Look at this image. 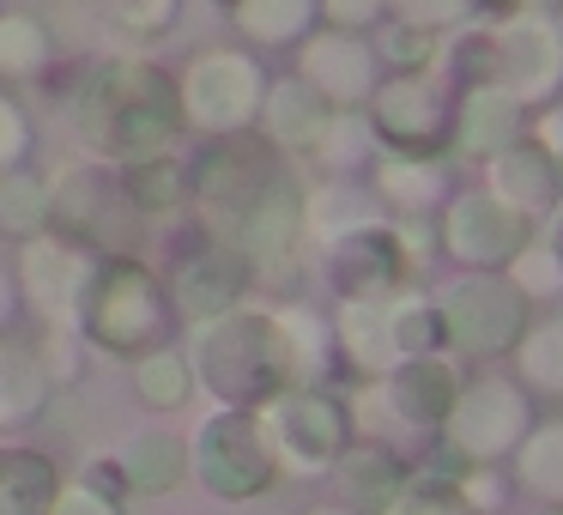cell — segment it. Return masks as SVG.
<instances>
[{
    "instance_id": "obj_5",
    "label": "cell",
    "mask_w": 563,
    "mask_h": 515,
    "mask_svg": "<svg viewBox=\"0 0 563 515\" xmlns=\"http://www.w3.org/2000/svg\"><path fill=\"white\" fill-rule=\"evenodd\" d=\"M188 479L212 503H255L285 473H279V454H273V442H267L255 413H243V406H212L188 430Z\"/></svg>"
},
{
    "instance_id": "obj_42",
    "label": "cell",
    "mask_w": 563,
    "mask_h": 515,
    "mask_svg": "<svg viewBox=\"0 0 563 515\" xmlns=\"http://www.w3.org/2000/svg\"><path fill=\"white\" fill-rule=\"evenodd\" d=\"M110 7V19H122L128 31H158V25H170V13H176V0H103Z\"/></svg>"
},
{
    "instance_id": "obj_20",
    "label": "cell",
    "mask_w": 563,
    "mask_h": 515,
    "mask_svg": "<svg viewBox=\"0 0 563 515\" xmlns=\"http://www.w3.org/2000/svg\"><path fill=\"white\" fill-rule=\"evenodd\" d=\"M485 188L503 195L515 212H527V219H539V212H551L563 200L558 158H551L533 134H521V140H509L503 152H490L485 158Z\"/></svg>"
},
{
    "instance_id": "obj_23",
    "label": "cell",
    "mask_w": 563,
    "mask_h": 515,
    "mask_svg": "<svg viewBox=\"0 0 563 515\" xmlns=\"http://www.w3.org/2000/svg\"><path fill=\"white\" fill-rule=\"evenodd\" d=\"M328 116H333V103L321 98L309 79H279V86H267V98H261V128H267V140L279 152H316Z\"/></svg>"
},
{
    "instance_id": "obj_32",
    "label": "cell",
    "mask_w": 563,
    "mask_h": 515,
    "mask_svg": "<svg viewBox=\"0 0 563 515\" xmlns=\"http://www.w3.org/2000/svg\"><path fill=\"white\" fill-rule=\"evenodd\" d=\"M0 231L7 237H37L49 231V183L31 171H0Z\"/></svg>"
},
{
    "instance_id": "obj_9",
    "label": "cell",
    "mask_w": 563,
    "mask_h": 515,
    "mask_svg": "<svg viewBox=\"0 0 563 515\" xmlns=\"http://www.w3.org/2000/svg\"><path fill=\"white\" fill-rule=\"evenodd\" d=\"M128 219H140V212L128 207L115 164L79 158V164H62L49 176V224H62V237L86 243L91 255H122Z\"/></svg>"
},
{
    "instance_id": "obj_45",
    "label": "cell",
    "mask_w": 563,
    "mask_h": 515,
    "mask_svg": "<svg viewBox=\"0 0 563 515\" xmlns=\"http://www.w3.org/2000/svg\"><path fill=\"white\" fill-rule=\"evenodd\" d=\"M545 249H551V261L563 267V219H558V231H551V243H545Z\"/></svg>"
},
{
    "instance_id": "obj_2",
    "label": "cell",
    "mask_w": 563,
    "mask_h": 515,
    "mask_svg": "<svg viewBox=\"0 0 563 515\" xmlns=\"http://www.w3.org/2000/svg\"><path fill=\"white\" fill-rule=\"evenodd\" d=\"M79 146L103 164L152 158L183 140V98L152 62H103L86 74L74 98Z\"/></svg>"
},
{
    "instance_id": "obj_18",
    "label": "cell",
    "mask_w": 563,
    "mask_h": 515,
    "mask_svg": "<svg viewBox=\"0 0 563 515\" xmlns=\"http://www.w3.org/2000/svg\"><path fill=\"white\" fill-rule=\"evenodd\" d=\"M328 473H333V491H340L333 503H345V509H357V515H382L406 491V479H412L400 454H394L388 442H376V437H352L340 454H333Z\"/></svg>"
},
{
    "instance_id": "obj_14",
    "label": "cell",
    "mask_w": 563,
    "mask_h": 515,
    "mask_svg": "<svg viewBox=\"0 0 563 515\" xmlns=\"http://www.w3.org/2000/svg\"><path fill=\"white\" fill-rule=\"evenodd\" d=\"M321 273H328V285L345 297H388L406 285V273H412V255H406L400 231L382 219H364L352 224V231L328 237V255H321Z\"/></svg>"
},
{
    "instance_id": "obj_29",
    "label": "cell",
    "mask_w": 563,
    "mask_h": 515,
    "mask_svg": "<svg viewBox=\"0 0 563 515\" xmlns=\"http://www.w3.org/2000/svg\"><path fill=\"white\" fill-rule=\"evenodd\" d=\"M369 50H376V62L388 67V74H430V67L442 62V50H449V31H430V25H412V19L382 13Z\"/></svg>"
},
{
    "instance_id": "obj_3",
    "label": "cell",
    "mask_w": 563,
    "mask_h": 515,
    "mask_svg": "<svg viewBox=\"0 0 563 515\" xmlns=\"http://www.w3.org/2000/svg\"><path fill=\"white\" fill-rule=\"evenodd\" d=\"M183 352H188V370H195V394H207L212 406H243V413H255L285 382H297L279 316L255 309V304H236L212 321H195Z\"/></svg>"
},
{
    "instance_id": "obj_39",
    "label": "cell",
    "mask_w": 563,
    "mask_h": 515,
    "mask_svg": "<svg viewBox=\"0 0 563 515\" xmlns=\"http://www.w3.org/2000/svg\"><path fill=\"white\" fill-rule=\"evenodd\" d=\"M316 13L328 19L333 31H376L382 25V13H388V0H316Z\"/></svg>"
},
{
    "instance_id": "obj_34",
    "label": "cell",
    "mask_w": 563,
    "mask_h": 515,
    "mask_svg": "<svg viewBox=\"0 0 563 515\" xmlns=\"http://www.w3.org/2000/svg\"><path fill=\"white\" fill-rule=\"evenodd\" d=\"M49 62V37H43V25L31 13H7L0 19V74H37V67Z\"/></svg>"
},
{
    "instance_id": "obj_28",
    "label": "cell",
    "mask_w": 563,
    "mask_h": 515,
    "mask_svg": "<svg viewBox=\"0 0 563 515\" xmlns=\"http://www.w3.org/2000/svg\"><path fill=\"white\" fill-rule=\"evenodd\" d=\"M388 309V340H394V358H418V352H449V333H442V309L437 297H418V292H388L382 297Z\"/></svg>"
},
{
    "instance_id": "obj_10",
    "label": "cell",
    "mask_w": 563,
    "mask_h": 515,
    "mask_svg": "<svg viewBox=\"0 0 563 515\" xmlns=\"http://www.w3.org/2000/svg\"><path fill=\"white\" fill-rule=\"evenodd\" d=\"M437 243L461 261L466 273H503L527 243H533V219L515 212L490 188H449L437 212Z\"/></svg>"
},
{
    "instance_id": "obj_47",
    "label": "cell",
    "mask_w": 563,
    "mask_h": 515,
    "mask_svg": "<svg viewBox=\"0 0 563 515\" xmlns=\"http://www.w3.org/2000/svg\"><path fill=\"white\" fill-rule=\"evenodd\" d=\"M509 7H558V0H509Z\"/></svg>"
},
{
    "instance_id": "obj_24",
    "label": "cell",
    "mask_w": 563,
    "mask_h": 515,
    "mask_svg": "<svg viewBox=\"0 0 563 515\" xmlns=\"http://www.w3.org/2000/svg\"><path fill=\"white\" fill-rule=\"evenodd\" d=\"M115 454H122V473L134 497H170L176 485H188V437H176V430L146 425Z\"/></svg>"
},
{
    "instance_id": "obj_4",
    "label": "cell",
    "mask_w": 563,
    "mask_h": 515,
    "mask_svg": "<svg viewBox=\"0 0 563 515\" xmlns=\"http://www.w3.org/2000/svg\"><path fill=\"white\" fill-rule=\"evenodd\" d=\"M74 328L86 346H98L110 358H140L152 346H164L176 333V309H170V292H164V273L146 267L134 249L98 255L86 292H79Z\"/></svg>"
},
{
    "instance_id": "obj_37",
    "label": "cell",
    "mask_w": 563,
    "mask_h": 515,
    "mask_svg": "<svg viewBox=\"0 0 563 515\" xmlns=\"http://www.w3.org/2000/svg\"><path fill=\"white\" fill-rule=\"evenodd\" d=\"M37 358H43V370H49L55 388L74 382L79 376V328H74V321H49V333L37 340Z\"/></svg>"
},
{
    "instance_id": "obj_46",
    "label": "cell",
    "mask_w": 563,
    "mask_h": 515,
    "mask_svg": "<svg viewBox=\"0 0 563 515\" xmlns=\"http://www.w3.org/2000/svg\"><path fill=\"white\" fill-rule=\"evenodd\" d=\"M309 515H357V509H345V503H316Z\"/></svg>"
},
{
    "instance_id": "obj_40",
    "label": "cell",
    "mask_w": 563,
    "mask_h": 515,
    "mask_svg": "<svg viewBox=\"0 0 563 515\" xmlns=\"http://www.w3.org/2000/svg\"><path fill=\"white\" fill-rule=\"evenodd\" d=\"M25 152H31V122H25V110L0 91V171H19Z\"/></svg>"
},
{
    "instance_id": "obj_49",
    "label": "cell",
    "mask_w": 563,
    "mask_h": 515,
    "mask_svg": "<svg viewBox=\"0 0 563 515\" xmlns=\"http://www.w3.org/2000/svg\"><path fill=\"white\" fill-rule=\"evenodd\" d=\"M545 515H563V509H545Z\"/></svg>"
},
{
    "instance_id": "obj_7",
    "label": "cell",
    "mask_w": 563,
    "mask_h": 515,
    "mask_svg": "<svg viewBox=\"0 0 563 515\" xmlns=\"http://www.w3.org/2000/svg\"><path fill=\"white\" fill-rule=\"evenodd\" d=\"M255 418L279 454V473H328L333 454L357 437L352 401H340L328 382H285L273 401L255 406Z\"/></svg>"
},
{
    "instance_id": "obj_12",
    "label": "cell",
    "mask_w": 563,
    "mask_h": 515,
    "mask_svg": "<svg viewBox=\"0 0 563 515\" xmlns=\"http://www.w3.org/2000/svg\"><path fill=\"white\" fill-rule=\"evenodd\" d=\"M364 116L388 152H449L454 91H442L430 74H382Z\"/></svg>"
},
{
    "instance_id": "obj_15",
    "label": "cell",
    "mask_w": 563,
    "mask_h": 515,
    "mask_svg": "<svg viewBox=\"0 0 563 515\" xmlns=\"http://www.w3.org/2000/svg\"><path fill=\"white\" fill-rule=\"evenodd\" d=\"M91 261L98 255L62 231L25 237L19 243V297H25V309H37L43 321H74L79 292L91 280Z\"/></svg>"
},
{
    "instance_id": "obj_13",
    "label": "cell",
    "mask_w": 563,
    "mask_h": 515,
    "mask_svg": "<svg viewBox=\"0 0 563 515\" xmlns=\"http://www.w3.org/2000/svg\"><path fill=\"white\" fill-rule=\"evenodd\" d=\"M183 98V122L207 128V134H243L249 122H261V98H267V79H261L255 55H200L188 67V79L176 86Z\"/></svg>"
},
{
    "instance_id": "obj_19",
    "label": "cell",
    "mask_w": 563,
    "mask_h": 515,
    "mask_svg": "<svg viewBox=\"0 0 563 515\" xmlns=\"http://www.w3.org/2000/svg\"><path fill=\"white\" fill-rule=\"evenodd\" d=\"M527 134V110L503 86H454V116H449V146L485 164L509 140Z\"/></svg>"
},
{
    "instance_id": "obj_44",
    "label": "cell",
    "mask_w": 563,
    "mask_h": 515,
    "mask_svg": "<svg viewBox=\"0 0 563 515\" xmlns=\"http://www.w3.org/2000/svg\"><path fill=\"white\" fill-rule=\"evenodd\" d=\"M19 309H25V297H19V273L0 261V333H13Z\"/></svg>"
},
{
    "instance_id": "obj_38",
    "label": "cell",
    "mask_w": 563,
    "mask_h": 515,
    "mask_svg": "<svg viewBox=\"0 0 563 515\" xmlns=\"http://www.w3.org/2000/svg\"><path fill=\"white\" fill-rule=\"evenodd\" d=\"M74 479H79L86 491H98V497H110V503H128V497H134V491H128V473H122V454H115V449L86 454Z\"/></svg>"
},
{
    "instance_id": "obj_22",
    "label": "cell",
    "mask_w": 563,
    "mask_h": 515,
    "mask_svg": "<svg viewBox=\"0 0 563 515\" xmlns=\"http://www.w3.org/2000/svg\"><path fill=\"white\" fill-rule=\"evenodd\" d=\"M55 401V382L43 370L37 346L31 340H13V333H0V430H25L49 413Z\"/></svg>"
},
{
    "instance_id": "obj_6",
    "label": "cell",
    "mask_w": 563,
    "mask_h": 515,
    "mask_svg": "<svg viewBox=\"0 0 563 515\" xmlns=\"http://www.w3.org/2000/svg\"><path fill=\"white\" fill-rule=\"evenodd\" d=\"M285 176H291V164H285V152L273 146V140L219 134V146H207L195 158V171H188V200L200 207V224L231 243L236 224H243Z\"/></svg>"
},
{
    "instance_id": "obj_31",
    "label": "cell",
    "mask_w": 563,
    "mask_h": 515,
    "mask_svg": "<svg viewBox=\"0 0 563 515\" xmlns=\"http://www.w3.org/2000/svg\"><path fill=\"white\" fill-rule=\"evenodd\" d=\"M376 152H382V140H376V128H369V116H364V110H333L309 158H321L328 171L352 176V171H364V164L376 158Z\"/></svg>"
},
{
    "instance_id": "obj_25",
    "label": "cell",
    "mask_w": 563,
    "mask_h": 515,
    "mask_svg": "<svg viewBox=\"0 0 563 515\" xmlns=\"http://www.w3.org/2000/svg\"><path fill=\"white\" fill-rule=\"evenodd\" d=\"M55 491H62L55 454L31 442H0V515H49Z\"/></svg>"
},
{
    "instance_id": "obj_21",
    "label": "cell",
    "mask_w": 563,
    "mask_h": 515,
    "mask_svg": "<svg viewBox=\"0 0 563 515\" xmlns=\"http://www.w3.org/2000/svg\"><path fill=\"white\" fill-rule=\"evenodd\" d=\"M369 183H376V195L388 200V207L430 212V207L449 200V164H442V152H388L382 146L376 158H369Z\"/></svg>"
},
{
    "instance_id": "obj_33",
    "label": "cell",
    "mask_w": 563,
    "mask_h": 515,
    "mask_svg": "<svg viewBox=\"0 0 563 515\" xmlns=\"http://www.w3.org/2000/svg\"><path fill=\"white\" fill-rule=\"evenodd\" d=\"M527 388L539 394H563V316L558 321H527V333L515 340Z\"/></svg>"
},
{
    "instance_id": "obj_30",
    "label": "cell",
    "mask_w": 563,
    "mask_h": 515,
    "mask_svg": "<svg viewBox=\"0 0 563 515\" xmlns=\"http://www.w3.org/2000/svg\"><path fill=\"white\" fill-rule=\"evenodd\" d=\"M219 7L255 43H297L316 19V0H219Z\"/></svg>"
},
{
    "instance_id": "obj_27",
    "label": "cell",
    "mask_w": 563,
    "mask_h": 515,
    "mask_svg": "<svg viewBox=\"0 0 563 515\" xmlns=\"http://www.w3.org/2000/svg\"><path fill=\"white\" fill-rule=\"evenodd\" d=\"M134 364V394L140 406H152V413H183L188 401H195V370H188V352L183 346H152V352L128 358Z\"/></svg>"
},
{
    "instance_id": "obj_48",
    "label": "cell",
    "mask_w": 563,
    "mask_h": 515,
    "mask_svg": "<svg viewBox=\"0 0 563 515\" xmlns=\"http://www.w3.org/2000/svg\"><path fill=\"white\" fill-rule=\"evenodd\" d=\"M551 13H558V19H563V0H558V7H551Z\"/></svg>"
},
{
    "instance_id": "obj_41",
    "label": "cell",
    "mask_w": 563,
    "mask_h": 515,
    "mask_svg": "<svg viewBox=\"0 0 563 515\" xmlns=\"http://www.w3.org/2000/svg\"><path fill=\"white\" fill-rule=\"evenodd\" d=\"M128 503H110V497H98V491H86L79 479H62V491H55V503H49V515H122Z\"/></svg>"
},
{
    "instance_id": "obj_1",
    "label": "cell",
    "mask_w": 563,
    "mask_h": 515,
    "mask_svg": "<svg viewBox=\"0 0 563 515\" xmlns=\"http://www.w3.org/2000/svg\"><path fill=\"white\" fill-rule=\"evenodd\" d=\"M454 86H503L527 116L563 98V19L551 7H503L449 37Z\"/></svg>"
},
{
    "instance_id": "obj_17",
    "label": "cell",
    "mask_w": 563,
    "mask_h": 515,
    "mask_svg": "<svg viewBox=\"0 0 563 515\" xmlns=\"http://www.w3.org/2000/svg\"><path fill=\"white\" fill-rule=\"evenodd\" d=\"M454 394H461V370L442 352H418V358H400V364L382 370V401L412 430H442Z\"/></svg>"
},
{
    "instance_id": "obj_43",
    "label": "cell",
    "mask_w": 563,
    "mask_h": 515,
    "mask_svg": "<svg viewBox=\"0 0 563 515\" xmlns=\"http://www.w3.org/2000/svg\"><path fill=\"white\" fill-rule=\"evenodd\" d=\"M527 134H533L539 146L558 158V183H563V98L545 103V110H533V128H527Z\"/></svg>"
},
{
    "instance_id": "obj_26",
    "label": "cell",
    "mask_w": 563,
    "mask_h": 515,
    "mask_svg": "<svg viewBox=\"0 0 563 515\" xmlns=\"http://www.w3.org/2000/svg\"><path fill=\"white\" fill-rule=\"evenodd\" d=\"M115 176H122V195H128V207H134L140 219H170V212H183V200H188V164H176L170 152L128 158V164H115Z\"/></svg>"
},
{
    "instance_id": "obj_36",
    "label": "cell",
    "mask_w": 563,
    "mask_h": 515,
    "mask_svg": "<svg viewBox=\"0 0 563 515\" xmlns=\"http://www.w3.org/2000/svg\"><path fill=\"white\" fill-rule=\"evenodd\" d=\"M382 515H473V509H466V491L454 479L430 473V479H406V491Z\"/></svg>"
},
{
    "instance_id": "obj_11",
    "label": "cell",
    "mask_w": 563,
    "mask_h": 515,
    "mask_svg": "<svg viewBox=\"0 0 563 515\" xmlns=\"http://www.w3.org/2000/svg\"><path fill=\"white\" fill-rule=\"evenodd\" d=\"M249 261L236 255L224 237H212L207 224H200V237H188L183 249L170 255V273H164V292H170V309L176 321H212L224 316V309H236L249 297Z\"/></svg>"
},
{
    "instance_id": "obj_16",
    "label": "cell",
    "mask_w": 563,
    "mask_h": 515,
    "mask_svg": "<svg viewBox=\"0 0 563 515\" xmlns=\"http://www.w3.org/2000/svg\"><path fill=\"white\" fill-rule=\"evenodd\" d=\"M303 50H297V79L321 91L333 110H364V98L376 91L382 79V62L357 31H303Z\"/></svg>"
},
{
    "instance_id": "obj_8",
    "label": "cell",
    "mask_w": 563,
    "mask_h": 515,
    "mask_svg": "<svg viewBox=\"0 0 563 515\" xmlns=\"http://www.w3.org/2000/svg\"><path fill=\"white\" fill-rule=\"evenodd\" d=\"M437 309H442V333H449V346L466 352V358L515 352V340H521L527 321H533L527 292L509 280V273H461V280L437 297Z\"/></svg>"
},
{
    "instance_id": "obj_35",
    "label": "cell",
    "mask_w": 563,
    "mask_h": 515,
    "mask_svg": "<svg viewBox=\"0 0 563 515\" xmlns=\"http://www.w3.org/2000/svg\"><path fill=\"white\" fill-rule=\"evenodd\" d=\"M509 0H388L394 19H412V25H430V31H454L466 19H490L503 13Z\"/></svg>"
}]
</instances>
